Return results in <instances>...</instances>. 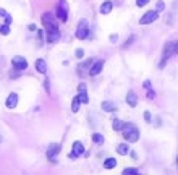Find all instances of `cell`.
Here are the masks:
<instances>
[{"instance_id":"obj_18","label":"cell","mask_w":178,"mask_h":175,"mask_svg":"<svg viewBox=\"0 0 178 175\" xmlns=\"http://www.w3.org/2000/svg\"><path fill=\"white\" fill-rule=\"evenodd\" d=\"M117 165V161L113 159V157H108V159H105V162H104V167L105 169H113Z\"/></svg>"},{"instance_id":"obj_32","label":"cell","mask_w":178,"mask_h":175,"mask_svg":"<svg viewBox=\"0 0 178 175\" xmlns=\"http://www.w3.org/2000/svg\"><path fill=\"white\" fill-rule=\"evenodd\" d=\"M151 118H152L151 114H149V112H144V120H146V122H151Z\"/></svg>"},{"instance_id":"obj_8","label":"cell","mask_w":178,"mask_h":175,"mask_svg":"<svg viewBox=\"0 0 178 175\" xmlns=\"http://www.w3.org/2000/svg\"><path fill=\"white\" fill-rule=\"evenodd\" d=\"M18 105V94L16 93H11L7 99V107L8 109H15V107Z\"/></svg>"},{"instance_id":"obj_2","label":"cell","mask_w":178,"mask_h":175,"mask_svg":"<svg viewBox=\"0 0 178 175\" xmlns=\"http://www.w3.org/2000/svg\"><path fill=\"white\" fill-rule=\"evenodd\" d=\"M178 54V41L175 42H167L164 47V55H162V62H160V68L165 65V62H167L170 57H173V55Z\"/></svg>"},{"instance_id":"obj_4","label":"cell","mask_w":178,"mask_h":175,"mask_svg":"<svg viewBox=\"0 0 178 175\" xmlns=\"http://www.w3.org/2000/svg\"><path fill=\"white\" fill-rule=\"evenodd\" d=\"M157 18H159V12L154 10V12H147V13L142 15V18L139 20V23L141 25H149V23H154Z\"/></svg>"},{"instance_id":"obj_29","label":"cell","mask_w":178,"mask_h":175,"mask_svg":"<svg viewBox=\"0 0 178 175\" xmlns=\"http://www.w3.org/2000/svg\"><path fill=\"white\" fill-rule=\"evenodd\" d=\"M76 57H78V59H83V57H84L83 49H76Z\"/></svg>"},{"instance_id":"obj_12","label":"cell","mask_w":178,"mask_h":175,"mask_svg":"<svg viewBox=\"0 0 178 175\" xmlns=\"http://www.w3.org/2000/svg\"><path fill=\"white\" fill-rule=\"evenodd\" d=\"M126 102H128L130 107H136L138 105V97H136V94L133 91H130L128 96H126Z\"/></svg>"},{"instance_id":"obj_30","label":"cell","mask_w":178,"mask_h":175,"mask_svg":"<svg viewBox=\"0 0 178 175\" xmlns=\"http://www.w3.org/2000/svg\"><path fill=\"white\" fill-rule=\"evenodd\" d=\"M78 93H86V84H84V83H81V84L78 86Z\"/></svg>"},{"instance_id":"obj_35","label":"cell","mask_w":178,"mask_h":175,"mask_svg":"<svg viewBox=\"0 0 178 175\" xmlns=\"http://www.w3.org/2000/svg\"><path fill=\"white\" fill-rule=\"evenodd\" d=\"M29 31H36V26H34V25H29Z\"/></svg>"},{"instance_id":"obj_7","label":"cell","mask_w":178,"mask_h":175,"mask_svg":"<svg viewBox=\"0 0 178 175\" xmlns=\"http://www.w3.org/2000/svg\"><path fill=\"white\" fill-rule=\"evenodd\" d=\"M11 63H13L15 70H26V67H28V62L23 59V57H13Z\"/></svg>"},{"instance_id":"obj_31","label":"cell","mask_w":178,"mask_h":175,"mask_svg":"<svg viewBox=\"0 0 178 175\" xmlns=\"http://www.w3.org/2000/svg\"><path fill=\"white\" fill-rule=\"evenodd\" d=\"M3 20H5V25H10V23H11V16H10L8 13H7V16H5Z\"/></svg>"},{"instance_id":"obj_21","label":"cell","mask_w":178,"mask_h":175,"mask_svg":"<svg viewBox=\"0 0 178 175\" xmlns=\"http://www.w3.org/2000/svg\"><path fill=\"white\" fill-rule=\"evenodd\" d=\"M76 97L79 99V102H81V104H88V102H89V97L86 96V93H79Z\"/></svg>"},{"instance_id":"obj_3","label":"cell","mask_w":178,"mask_h":175,"mask_svg":"<svg viewBox=\"0 0 178 175\" xmlns=\"http://www.w3.org/2000/svg\"><path fill=\"white\" fill-rule=\"evenodd\" d=\"M89 36V25H88V21L86 20H81L78 23V29H76V37L78 39H86Z\"/></svg>"},{"instance_id":"obj_23","label":"cell","mask_w":178,"mask_h":175,"mask_svg":"<svg viewBox=\"0 0 178 175\" xmlns=\"http://www.w3.org/2000/svg\"><path fill=\"white\" fill-rule=\"evenodd\" d=\"M136 173H138V169H134V167H128L123 170V175H136Z\"/></svg>"},{"instance_id":"obj_14","label":"cell","mask_w":178,"mask_h":175,"mask_svg":"<svg viewBox=\"0 0 178 175\" xmlns=\"http://www.w3.org/2000/svg\"><path fill=\"white\" fill-rule=\"evenodd\" d=\"M36 70H37L39 73H45V71H47V65H45V62H44L42 59L36 60Z\"/></svg>"},{"instance_id":"obj_20","label":"cell","mask_w":178,"mask_h":175,"mask_svg":"<svg viewBox=\"0 0 178 175\" xmlns=\"http://www.w3.org/2000/svg\"><path fill=\"white\" fill-rule=\"evenodd\" d=\"M134 128H136V127L133 125V123H125V125H123V128H122V133H123V135H126V133L133 131Z\"/></svg>"},{"instance_id":"obj_33","label":"cell","mask_w":178,"mask_h":175,"mask_svg":"<svg viewBox=\"0 0 178 175\" xmlns=\"http://www.w3.org/2000/svg\"><path fill=\"white\" fill-rule=\"evenodd\" d=\"M142 86H144V89H151V81H144Z\"/></svg>"},{"instance_id":"obj_26","label":"cell","mask_w":178,"mask_h":175,"mask_svg":"<svg viewBox=\"0 0 178 175\" xmlns=\"http://www.w3.org/2000/svg\"><path fill=\"white\" fill-rule=\"evenodd\" d=\"M91 63H93V60H88V62H86V63H83V65H79V67H78V70H83V68H88V67H89Z\"/></svg>"},{"instance_id":"obj_17","label":"cell","mask_w":178,"mask_h":175,"mask_svg":"<svg viewBox=\"0 0 178 175\" xmlns=\"http://www.w3.org/2000/svg\"><path fill=\"white\" fill-rule=\"evenodd\" d=\"M117 152H118L120 156H126V154L130 152V149H128V146H126V144H118Z\"/></svg>"},{"instance_id":"obj_9","label":"cell","mask_w":178,"mask_h":175,"mask_svg":"<svg viewBox=\"0 0 178 175\" xmlns=\"http://www.w3.org/2000/svg\"><path fill=\"white\" fill-rule=\"evenodd\" d=\"M123 136H125L126 141H130V143H136V141L139 139V131H138V128H134L133 131L126 133V135H123Z\"/></svg>"},{"instance_id":"obj_15","label":"cell","mask_w":178,"mask_h":175,"mask_svg":"<svg viewBox=\"0 0 178 175\" xmlns=\"http://www.w3.org/2000/svg\"><path fill=\"white\" fill-rule=\"evenodd\" d=\"M112 7H113V5L110 2H104V3H102V7H100V13L102 15H108L112 12Z\"/></svg>"},{"instance_id":"obj_34","label":"cell","mask_w":178,"mask_h":175,"mask_svg":"<svg viewBox=\"0 0 178 175\" xmlns=\"http://www.w3.org/2000/svg\"><path fill=\"white\" fill-rule=\"evenodd\" d=\"M44 84H45V89H47V93H49V80H45Z\"/></svg>"},{"instance_id":"obj_5","label":"cell","mask_w":178,"mask_h":175,"mask_svg":"<svg viewBox=\"0 0 178 175\" xmlns=\"http://www.w3.org/2000/svg\"><path fill=\"white\" fill-rule=\"evenodd\" d=\"M84 152V146L81 141H74L73 143V151L70 152V159H76L78 156H81Z\"/></svg>"},{"instance_id":"obj_10","label":"cell","mask_w":178,"mask_h":175,"mask_svg":"<svg viewBox=\"0 0 178 175\" xmlns=\"http://www.w3.org/2000/svg\"><path fill=\"white\" fill-rule=\"evenodd\" d=\"M57 18H60L63 23H65V21L68 20V13H66V10H65V5H59V7H57Z\"/></svg>"},{"instance_id":"obj_28","label":"cell","mask_w":178,"mask_h":175,"mask_svg":"<svg viewBox=\"0 0 178 175\" xmlns=\"http://www.w3.org/2000/svg\"><path fill=\"white\" fill-rule=\"evenodd\" d=\"M146 91H147V97H149V99H154V97H156V93H154L152 89H146Z\"/></svg>"},{"instance_id":"obj_37","label":"cell","mask_w":178,"mask_h":175,"mask_svg":"<svg viewBox=\"0 0 178 175\" xmlns=\"http://www.w3.org/2000/svg\"><path fill=\"white\" fill-rule=\"evenodd\" d=\"M176 165H178V159H176Z\"/></svg>"},{"instance_id":"obj_16","label":"cell","mask_w":178,"mask_h":175,"mask_svg":"<svg viewBox=\"0 0 178 175\" xmlns=\"http://www.w3.org/2000/svg\"><path fill=\"white\" fill-rule=\"evenodd\" d=\"M123 125H125V122H122V120H120V118H115V120L112 122V128L115 130V131H122Z\"/></svg>"},{"instance_id":"obj_27","label":"cell","mask_w":178,"mask_h":175,"mask_svg":"<svg viewBox=\"0 0 178 175\" xmlns=\"http://www.w3.org/2000/svg\"><path fill=\"white\" fill-rule=\"evenodd\" d=\"M149 0H136V5L138 7H144V5H147Z\"/></svg>"},{"instance_id":"obj_11","label":"cell","mask_w":178,"mask_h":175,"mask_svg":"<svg viewBox=\"0 0 178 175\" xmlns=\"http://www.w3.org/2000/svg\"><path fill=\"white\" fill-rule=\"evenodd\" d=\"M59 152H60V144H50V148L47 151V157L50 161H54L55 154H59Z\"/></svg>"},{"instance_id":"obj_22","label":"cell","mask_w":178,"mask_h":175,"mask_svg":"<svg viewBox=\"0 0 178 175\" xmlns=\"http://www.w3.org/2000/svg\"><path fill=\"white\" fill-rule=\"evenodd\" d=\"M79 104H81V102H79V99L74 97L73 102H71V110H73V112H78V110H79Z\"/></svg>"},{"instance_id":"obj_19","label":"cell","mask_w":178,"mask_h":175,"mask_svg":"<svg viewBox=\"0 0 178 175\" xmlns=\"http://www.w3.org/2000/svg\"><path fill=\"white\" fill-rule=\"evenodd\" d=\"M93 143L94 144H102L104 143V136H102L100 133H94L93 135Z\"/></svg>"},{"instance_id":"obj_25","label":"cell","mask_w":178,"mask_h":175,"mask_svg":"<svg viewBox=\"0 0 178 175\" xmlns=\"http://www.w3.org/2000/svg\"><path fill=\"white\" fill-rule=\"evenodd\" d=\"M165 8V3L162 2V0H159L157 5H156V12H162V10Z\"/></svg>"},{"instance_id":"obj_13","label":"cell","mask_w":178,"mask_h":175,"mask_svg":"<svg viewBox=\"0 0 178 175\" xmlns=\"http://www.w3.org/2000/svg\"><path fill=\"white\" fill-rule=\"evenodd\" d=\"M102 109H104L105 112H115L117 110V105L112 102V101H104L102 102Z\"/></svg>"},{"instance_id":"obj_24","label":"cell","mask_w":178,"mask_h":175,"mask_svg":"<svg viewBox=\"0 0 178 175\" xmlns=\"http://www.w3.org/2000/svg\"><path fill=\"white\" fill-rule=\"evenodd\" d=\"M0 34H10V26L8 25H0Z\"/></svg>"},{"instance_id":"obj_1","label":"cell","mask_w":178,"mask_h":175,"mask_svg":"<svg viewBox=\"0 0 178 175\" xmlns=\"http://www.w3.org/2000/svg\"><path fill=\"white\" fill-rule=\"evenodd\" d=\"M42 23H44L45 31H47V42H55L57 39L60 37V32H59V28H57L55 18L50 13H44L42 15Z\"/></svg>"},{"instance_id":"obj_6","label":"cell","mask_w":178,"mask_h":175,"mask_svg":"<svg viewBox=\"0 0 178 175\" xmlns=\"http://www.w3.org/2000/svg\"><path fill=\"white\" fill-rule=\"evenodd\" d=\"M102 67H104V62H102V60L93 62V63H91V68H89V75H91V76L99 75V73L102 71Z\"/></svg>"},{"instance_id":"obj_36","label":"cell","mask_w":178,"mask_h":175,"mask_svg":"<svg viewBox=\"0 0 178 175\" xmlns=\"http://www.w3.org/2000/svg\"><path fill=\"white\" fill-rule=\"evenodd\" d=\"M0 143H2V136H0Z\"/></svg>"}]
</instances>
